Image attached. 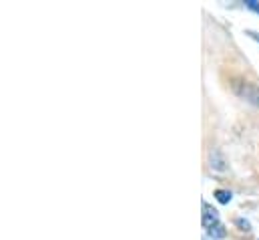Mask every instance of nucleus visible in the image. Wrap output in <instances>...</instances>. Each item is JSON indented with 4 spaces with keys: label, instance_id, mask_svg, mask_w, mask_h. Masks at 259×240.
<instances>
[{
    "label": "nucleus",
    "instance_id": "obj_1",
    "mask_svg": "<svg viewBox=\"0 0 259 240\" xmlns=\"http://www.w3.org/2000/svg\"><path fill=\"white\" fill-rule=\"evenodd\" d=\"M235 91H237L239 97H243L245 101H249V103H253V105H257L259 107V87L257 85L245 81V83H239V85L235 87Z\"/></svg>",
    "mask_w": 259,
    "mask_h": 240
},
{
    "label": "nucleus",
    "instance_id": "obj_2",
    "mask_svg": "<svg viewBox=\"0 0 259 240\" xmlns=\"http://www.w3.org/2000/svg\"><path fill=\"white\" fill-rule=\"evenodd\" d=\"M215 224H219V212L215 208H211L209 204H203V226L211 228Z\"/></svg>",
    "mask_w": 259,
    "mask_h": 240
},
{
    "label": "nucleus",
    "instance_id": "obj_3",
    "mask_svg": "<svg viewBox=\"0 0 259 240\" xmlns=\"http://www.w3.org/2000/svg\"><path fill=\"white\" fill-rule=\"evenodd\" d=\"M211 168H213L215 172H225V170H227V166H225V160H223L221 152H217V150L211 154Z\"/></svg>",
    "mask_w": 259,
    "mask_h": 240
},
{
    "label": "nucleus",
    "instance_id": "obj_4",
    "mask_svg": "<svg viewBox=\"0 0 259 240\" xmlns=\"http://www.w3.org/2000/svg\"><path fill=\"white\" fill-rule=\"evenodd\" d=\"M207 234L211 236L213 240L217 238H225L227 236V232H225V228L221 226V224H215V226H211V228H207Z\"/></svg>",
    "mask_w": 259,
    "mask_h": 240
},
{
    "label": "nucleus",
    "instance_id": "obj_5",
    "mask_svg": "<svg viewBox=\"0 0 259 240\" xmlns=\"http://www.w3.org/2000/svg\"><path fill=\"white\" fill-rule=\"evenodd\" d=\"M215 198H217L219 204H229L231 198H233V194L229 190H215Z\"/></svg>",
    "mask_w": 259,
    "mask_h": 240
},
{
    "label": "nucleus",
    "instance_id": "obj_6",
    "mask_svg": "<svg viewBox=\"0 0 259 240\" xmlns=\"http://www.w3.org/2000/svg\"><path fill=\"white\" fill-rule=\"evenodd\" d=\"M245 6H247L249 10H253V12H257L259 14V0H247Z\"/></svg>",
    "mask_w": 259,
    "mask_h": 240
},
{
    "label": "nucleus",
    "instance_id": "obj_7",
    "mask_svg": "<svg viewBox=\"0 0 259 240\" xmlns=\"http://www.w3.org/2000/svg\"><path fill=\"white\" fill-rule=\"evenodd\" d=\"M237 226H241V230H251L249 222H247V220H243V218H239V220H237Z\"/></svg>",
    "mask_w": 259,
    "mask_h": 240
}]
</instances>
